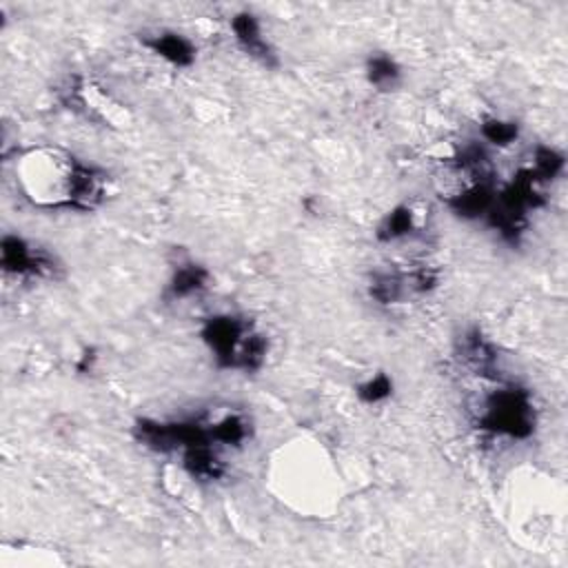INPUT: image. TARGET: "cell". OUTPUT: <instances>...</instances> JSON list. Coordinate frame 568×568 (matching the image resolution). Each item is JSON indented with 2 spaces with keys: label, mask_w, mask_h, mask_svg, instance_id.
<instances>
[{
  "label": "cell",
  "mask_w": 568,
  "mask_h": 568,
  "mask_svg": "<svg viewBox=\"0 0 568 568\" xmlns=\"http://www.w3.org/2000/svg\"><path fill=\"white\" fill-rule=\"evenodd\" d=\"M428 222H430V206L424 200L419 197L404 200L382 215L375 229V237L382 244L406 242L426 233Z\"/></svg>",
  "instance_id": "cell-8"
},
{
  "label": "cell",
  "mask_w": 568,
  "mask_h": 568,
  "mask_svg": "<svg viewBox=\"0 0 568 568\" xmlns=\"http://www.w3.org/2000/svg\"><path fill=\"white\" fill-rule=\"evenodd\" d=\"M364 78L377 91H395L402 84L404 71L399 62L386 51H371L364 62Z\"/></svg>",
  "instance_id": "cell-12"
},
{
  "label": "cell",
  "mask_w": 568,
  "mask_h": 568,
  "mask_svg": "<svg viewBox=\"0 0 568 568\" xmlns=\"http://www.w3.org/2000/svg\"><path fill=\"white\" fill-rule=\"evenodd\" d=\"M229 29H231V38L235 42V47L251 58L253 62L273 69L277 67V51L271 44V40L266 38L264 24L262 20L251 13V11H237L231 20H229Z\"/></svg>",
  "instance_id": "cell-9"
},
{
  "label": "cell",
  "mask_w": 568,
  "mask_h": 568,
  "mask_svg": "<svg viewBox=\"0 0 568 568\" xmlns=\"http://www.w3.org/2000/svg\"><path fill=\"white\" fill-rule=\"evenodd\" d=\"M197 335L220 371L248 375L266 364L268 337L246 315L213 313L202 320Z\"/></svg>",
  "instance_id": "cell-4"
},
{
  "label": "cell",
  "mask_w": 568,
  "mask_h": 568,
  "mask_svg": "<svg viewBox=\"0 0 568 568\" xmlns=\"http://www.w3.org/2000/svg\"><path fill=\"white\" fill-rule=\"evenodd\" d=\"M266 481L275 499L300 517H331L342 499V475L322 439L297 435L268 457Z\"/></svg>",
  "instance_id": "cell-2"
},
{
  "label": "cell",
  "mask_w": 568,
  "mask_h": 568,
  "mask_svg": "<svg viewBox=\"0 0 568 568\" xmlns=\"http://www.w3.org/2000/svg\"><path fill=\"white\" fill-rule=\"evenodd\" d=\"M477 382L481 388L470 404L475 428L497 439H528L537 428V404L532 393L501 373Z\"/></svg>",
  "instance_id": "cell-3"
},
{
  "label": "cell",
  "mask_w": 568,
  "mask_h": 568,
  "mask_svg": "<svg viewBox=\"0 0 568 568\" xmlns=\"http://www.w3.org/2000/svg\"><path fill=\"white\" fill-rule=\"evenodd\" d=\"M393 395V379L386 373H375L357 386V397L364 404H379Z\"/></svg>",
  "instance_id": "cell-15"
},
{
  "label": "cell",
  "mask_w": 568,
  "mask_h": 568,
  "mask_svg": "<svg viewBox=\"0 0 568 568\" xmlns=\"http://www.w3.org/2000/svg\"><path fill=\"white\" fill-rule=\"evenodd\" d=\"M60 100L67 109L104 129H126L131 124L129 106L118 100L98 80L73 75L60 89Z\"/></svg>",
  "instance_id": "cell-6"
},
{
  "label": "cell",
  "mask_w": 568,
  "mask_h": 568,
  "mask_svg": "<svg viewBox=\"0 0 568 568\" xmlns=\"http://www.w3.org/2000/svg\"><path fill=\"white\" fill-rule=\"evenodd\" d=\"M0 564L4 568H16V566L31 568V566H51V564L55 566V564H62V559H58L55 552L51 550H40L36 546H29V548L16 546V550H9V548L2 550Z\"/></svg>",
  "instance_id": "cell-14"
},
{
  "label": "cell",
  "mask_w": 568,
  "mask_h": 568,
  "mask_svg": "<svg viewBox=\"0 0 568 568\" xmlns=\"http://www.w3.org/2000/svg\"><path fill=\"white\" fill-rule=\"evenodd\" d=\"M519 138V124L513 120H504V118H486L479 124V142H484L486 146H510L515 140Z\"/></svg>",
  "instance_id": "cell-13"
},
{
  "label": "cell",
  "mask_w": 568,
  "mask_h": 568,
  "mask_svg": "<svg viewBox=\"0 0 568 568\" xmlns=\"http://www.w3.org/2000/svg\"><path fill=\"white\" fill-rule=\"evenodd\" d=\"M140 42L155 58H160L166 64L178 67V69L191 67L197 58V44L191 38H186L184 33L173 31V29H158V31L144 33Z\"/></svg>",
  "instance_id": "cell-10"
},
{
  "label": "cell",
  "mask_w": 568,
  "mask_h": 568,
  "mask_svg": "<svg viewBox=\"0 0 568 568\" xmlns=\"http://www.w3.org/2000/svg\"><path fill=\"white\" fill-rule=\"evenodd\" d=\"M439 284V271L426 260H413L377 268L366 282V293L375 304L399 306L413 297H424Z\"/></svg>",
  "instance_id": "cell-5"
},
{
  "label": "cell",
  "mask_w": 568,
  "mask_h": 568,
  "mask_svg": "<svg viewBox=\"0 0 568 568\" xmlns=\"http://www.w3.org/2000/svg\"><path fill=\"white\" fill-rule=\"evenodd\" d=\"M211 273L206 266L197 264L195 260H178L171 266V275L164 284V300L166 302H184L191 297L202 295L209 288Z\"/></svg>",
  "instance_id": "cell-11"
},
{
  "label": "cell",
  "mask_w": 568,
  "mask_h": 568,
  "mask_svg": "<svg viewBox=\"0 0 568 568\" xmlns=\"http://www.w3.org/2000/svg\"><path fill=\"white\" fill-rule=\"evenodd\" d=\"M20 195L40 211L89 213L111 193V175L95 162L60 144H33L11 162Z\"/></svg>",
  "instance_id": "cell-1"
},
{
  "label": "cell",
  "mask_w": 568,
  "mask_h": 568,
  "mask_svg": "<svg viewBox=\"0 0 568 568\" xmlns=\"http://www.w3.org/2000/svg\"><path fill=\"white\" fill-rule=\"evenodd\" d=\"M0 268L7 280L36 284L53 280L60 262L40 242H33L20 233H4L0 240Z\"/></svg>",
  "instance_id": "cell-7"
}]
</instances>
